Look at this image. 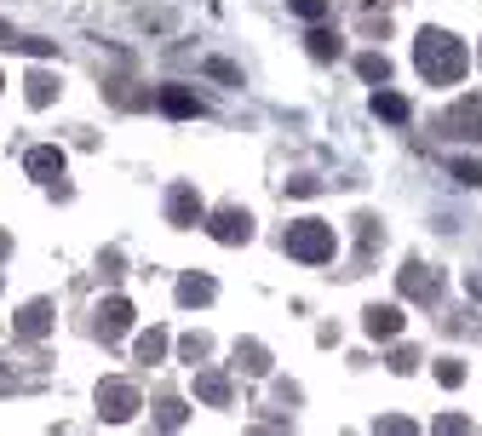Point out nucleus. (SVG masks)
<instances>
[{
	"mask_svg": "<svg viewBox=\"0 0 482 436\" xmlns=\"http://www.w3.org/2000/svg\"><path fill=\"white\" fill-rule=\"evenodd\" d=\"M282 247H287L299 264H328L333 247H339V236H333V224H322V218H299V224H287Z\"/></svg>",
	"mask_w": 482,
	"mask_h": 436,
	"instance_id": "nucleus-2",
	"label": "nucleus"
},
{
	"mask_svg": "<svg viewBox=\"0 0 482 436\" xmlns=\"http://www.w3.org/2000/svg\"><path fill=\"white\" fill-rule=\"evenodd\" d=\"M178 350H184V362H190V368H196V362H201V356H207L213 345H207V339H201V333H190V339H184V345H178Z\"/></svg>",
	"mask_w": 482,
	"mask_h": 436,
	"instance_id": "nucleus-22",
	"label": "nucleus"
},
{
	"mask_svg": "<svg viewBox=\"0 0 482 436\" xmlns=\"http://www.w3.org/2000/svg\"><path fill=\"white\" fill-rule=\"evenodd\" d=\"M391 368H396V373H414V368H419V356H414V350H396V356H391Z\"/></svg>",
	"mask_w": 482,
	"mask_h": 436,
	"instance_id": "nucleus-27",
	"label": "nucleus"
},
{
	"mask_svg": "<svg viewBox=\"0 0 482 436\" xmlns=\"http://www.w3.org/2000/svg\"><path fill=\"white\" fill-rule=\"evenodd\" d=\"M46 327H52V304H46V299H35V304L18 310V333H23V339H41Z\"/></svg>",
	"mask_w": 482,
	"mask_h": 436,
	"instance_id": "nucleus-10",
	"label": "nucleus"
},
{
	"mask_svg": "<svg viewBox=\"0 0 482 436\" xmlns=\"http://www.w3.org/2000/svg\"><path fill=\"white\" fill-rule=\"evenodd\" d=\"M161 109H167V115H201V104H196L184 86H167V92H161Z\"/></svg>",
	"mask_w": 482,
	"mask_h": 436,
	"instance_id": "nucleus-14",
	"label": "nucleus"
},
{
	"mask_svg": "<svg viewBox=\"0 0 482 436\" xmlns=\"http://www.w3.org/2000/svg\"><path fill=\"white\" fill-rule=\"evenodd\" d=\"M127 327H132V304H127V299H104V304H98V333H104V339H121Z\"/></svg>",
	"mask_w": 482,
	"mask_h": 436,
	"instance_id": "nucleus-8",
	"label": "nucleus"
},
{
	"mask_svg": "<svg viewBox=\"0 0 482 436\" xmlns=\"http://www.w3.org/2000/svg\"><path fill=\"white\" fill-rule=\"evenodd\" d=\"M207 75H219V81H241V75H236V64H224V58H213V64H207Z\"/></svg>",
	"mask_w": 482,
	"mask_h": 436,
	"instance_id": "nucleus-25",
	"label": "nucleus"
},
{
	"mask_svg": "<svg viewBox=\"0 0 482 436\" xmlns=\"http://www.w3.org/2000/svg\"><path fill=\"white\" fill-rule=\"evenodd\" d=\"M293 12H299V18H310V23H316V18H328V0H293Z\"/></svg>",
	"mask_w": 482,
	"mask_h": 436,
	"instance_id": "nucleus-23",
	"label": "nucleus"
},
{
	"mask_svg": "<svg viewBox=\"0 0 482 436\" xmlns=\"http://www.w3.org/2000/svg\"><path fill=\"white\" fill-rule=\"evenodd\" d=\"M161 425H184V402H161Z\"/></svg>",
	"mask_w": 482,
	"mask_h": 436,
	"instance_id": "nucleus-26",
	"label": "nucleus"
},
{
	"mask_svg": "<svg viewBox=\"0 0 482 436\" xmlns=\"http://www.w3.org/2000/svg\"><path fill=\"white\" fill-rule=\"evenodd\" d=\"M356 75H362V81H373V86H385V81H391V64H385L379 52H368V58H356Z\"/></svg>",
	"mask_w": 482,
	"mask_h": 436,
	"instance_id": "nucleus-16",
	"label": "nucleus"
},
{
	"mask_svg": "<svg viewBox=\"0 0 482 436\" xmlns=\"http://www.w3.org/2000/svg\"><path fill=\"white\" fill-rule=\"evenodd\" d=\"M196 391L213 402V408H230V379H219V373H201L196 379Z\"/></svg>",
	"mask_w": 482,
	"mask_h": 436,
	"instance_id": "nucleus-13",
	"label": "nucleus"
},
{
	"mask_svg": "<svg viewBox=\"0 0 482 436\" xmlns=\"http://www.w3.org/2000/svg\"><path fill=\"white\" fill-rule=\"evenodd\" d=\"M23 167H29V178L58 184V178H64V150H58V144H41V150H29V155H23Z\"/></svg>",
	"mask_w": 482,
	"mask_h": 436,
	"instance_id": "nucleus-5",
	"label": "nucleus"
},
{
	"mask_svg": "<svg viewBox=\"0 0 482 436\" xmlns=\"http://www.w3.org/2000/svg\"><path fill=\"white\" fill-rule=\"evenodd\" d=\"M368 333H373V339H396V333H402V310H396V304H373V310H368Z\"/></svg>",
	"mask_w": 482,
	"mask_h": 436,
	"instance_id": "nucleus-11",
	"label": "nucleus"
},
{
	"mask_svg": "<svg viewBox=\"0 0 482 436\" xmlns=\"http://www.w3.org/2000/svg\"><path fill=\"white\" fill-rule=\"evenodd\" d=\"M437 379H442V385H459V379H465V368L454 362V356H448V362H437Z\"/></svg>",
	"mask_w": 482,
	"mask_h": 436,
	"instance_id": "nucleus-24",
	"label": "nucleus"
},
{
	"mask_svg": "<svg viewBox=\"0 0 482 436\" xmlns=\"http://www.w3.org/2000/svg\"><path fill=\"white\" fill-rule=\"evenodd\" d=\"M178 299H184V304H207V299H213V282H207V276H184V282H178Z\"/></svg>",
	"mask_w": 482,
	"mask_h": 436,
	"instance_id": "nucleus-17",
	"label": "nucleus"
},
{
	"mask_svg": "<svg viewBox=\"0 0 482 436\" xmlns=\"http://www.w3.org/2000/svg\"><path fill=\"white\" fill-rule=\"evenodd\" d=\"M236 368H247V373H264L270 362H264V350H259V345H236Z\"/></svg>",
	"mask_w": 482,
	"mask_h": 436,
	"instance_id": "nucleus-20",
	"label": "nucleus"
},
{
	"mask_svg": "<svg viewBox=\"0 0 482 436\" xmlns=\"http://www.w3.org/2000/svg\"><path fill=\"white\" fill-rule=\"evenodd\" d=\"M448 127H454L459 138H477V144H482V92H477V98H459L454 109H448Z\"/></svg>",
	"mask_w": 482,
	"mask_h": 436,
	"instance_id": "nucleus-6",
	"label": "nucleus"
},
{
	"mask_svg": "<svg viewBox=\"0 0 482 436\" xmlns=\"http://www.w3.org/2000/svg\"><path fill=\"white\" fill-rule=\"evenodd\" d=\"M213 241H224V247H236V241H247V236H253V218H247V213H236V207H230V213H219V218H213Z\"/></svg>",
	"mask_w": 482,
	"mask_h": 436,
	"instance_id": "nucleus-7",
	"label": "nucleus"
},
{
	"mask_svg": "<svg viewBox=\"0 0 482 436\" xmlns=\"http://www.w3.org/2000/svg\"><path fill=\"white\" fill-rule=\"evenodd\" d=\"M402 293H408V299H425V304H431V299L442 293V276L431 270V264H419V259H414L408 270H402Z\"/></svg>",
	"mask_w": 482,
	"mask_h": 436,
	"instance_id": "nucleus-4",
	"label": "nucleus"
},
{
	"mask_svg": "<svg viewBox=\"0 0 482 436\" xmlns=\"http://www.w3.org/2000/svg\"><path fill=\"white\" fill-rule=\"evenodd\" d=\"M98 413L110 419V425H127V419L138 413V391L127 379H104L98 385Z\"/></svg>",
	"mask_w": 482,
	"mask_h": 436,
	"instance_id": "nucleus-3",
	"label": "nucleus"
},
{
	"mask_svg": "<svg viewBox=\"0 0 482 436\" xmlns=\"http://www.w3.org/2000/svg\"><path fill=\"white\" fill-rule=\"evenodd\" d=\"M167 218H173L178 230H190L196 218H201V195L190 190V184H178V190H173V201H167Z\"/></svg>",
	"mask_w": 482,
	"mask_h": 436,
	"instance_id": "nucleus-9",
	"label": "nucleus"
},
{
	"mask_svg": "<svg viewBox=\"0 0 482 436\" xmlns=\"http://www.w3.org/2000/svg\"><path fill=\"white\" fill-rule=\"evenodd\" d=\"M414 64H419V75H425L431 86H454L465 69H471V52L448 35V29H425V35L414 41Z\"/></svg>",
	"mask_w": 482,
	"mask_h": 436,
	"instance_id": "nucleus-1",
	"label": "nucleus"
},
{
	"mask_svg": "<svg viewBox=\"0 0 482 436\" xmlns=\"http://www.w3.org/2000/svg\"><path fill=\"white\" fill-rule=\"evenodd\" d=\"M310 58H339V35H333V29H310Z\"/></svg>",
	"mask_w": 482,
	"mask_h": 436,
	"instance_id": "nucleus-19",
	"label": "nucleus"
},
{
	"mask_svg": "<svg viewBox=\"0 0 482 436\" xmlns=\"http://www.w3.org/2000/svg\"><path fill=\"white\" fill-rule=\"evenodd\" d=\"M23 86H29V104H35V109H46V104H52V98H58V81H52V75H41V69H35V75H29V81H23Z\"/></svg>",
	"mask_w": 482,
	"mask_h": 436,
	"instance_id": "nucleus-15",
	"label": "nucleus"
},
{
	"mask_svg": "<svg viewBox=\"0 0 482 436\" xmlns=\"http://www.w3.org/2000/svg\"><path fill=\"white\" fill-rule=\"evenodd\" d=\"M373 115H385V121H408V98H402V92H373Z\"/></svg>",
	"mask_w": 482,
	"mask_h": 436,
	"instance_id": "nucleus-12",
	"label": "nucleus"
},
{
	"mask_svg": "<svg viewBox=\"0 0 482 436\" xmlns=\"http://www.w3.org/2000/svg\"><path fill=\"white\" fill-rule=\"evenodd\" d=\"M454 178H459V184H471V190H477V184H482V161H471V155H459V161H454Z\"/></svg>",
	"mask_w": 482,
	"mask_h": 436,
	"instance_id": "nucleus-21",
	"label": "nucleus"
},
{
	"mask_svg": "<svg viewBox=\"0 0 482 436\" xmlns=\"http://www.w3.org/2000/svg\"><path fill=\"white\" fill-rule=\"evenodd\" d=\"M161 356H167V333H161V327H150V333L138 339V362H161Z\"/></svg>",
	"mask_w": 482,
	"mask_h": 436,
	"instance_id": "nucleus-18",
	"label": "nucleus"
}]
</instances>
